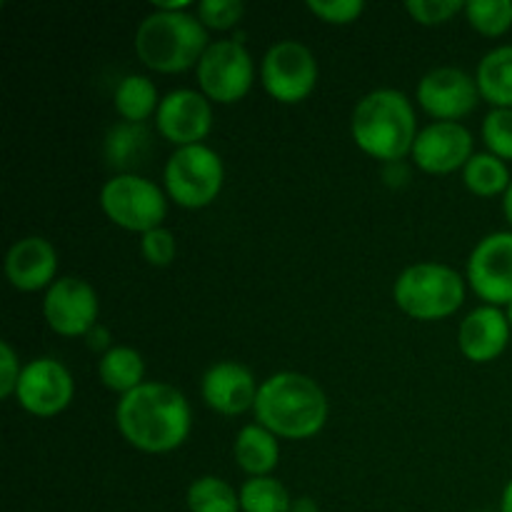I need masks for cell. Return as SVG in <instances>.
<instances>
[{
    "label": "cell",
    "mask_w": 512,
    "mask_h": 512,
    "mask_svg": "<svg viewBox=\"0 0 512 512\" xmlns=\"http://www.w3.org/2000/svg\"><path fill=\"white\" fill-rule=\"evenodd\" d=\"M100 208L113 225L145 235L148 230L163 228L168 195L143 175L118 173L100 188Z\"/></svg>",
    "instance_id": "7"
},
{
    "label": "cell",
    "mask_w": 512,
    "mask_h": 512,
    "mask_svg": "<svg viewBox=\"0 0 512 512\" xmlns=\"http://www.w3.org/2000/svg\"><path fill=\"white\" fill-rule=\"evenodd\" d=\"M208 45V28L188 10L153 8L135 30V55L158 73L173 75L198 68Z\"/></svg>",
    "instance_id": "4"
},
{
    "label": "cell",
    "mask_w": 512,
    "mask_h": 512,
    "mask_svg": "<svg viewBox=\"0 0 512 512\" xmlns=\"http://www.w3.org/2000/svg\"><path fill=\"white\" fill-rule=\"evenodd\" d=\"M150 150V133L145 123H118L105 138V155L115 168H133L143 163Z\"/></svg>",
    "instance_id": "24"
},
{
    "label": "cell",
    "mask_w": 512,
    "mask_h": 512,
    "mask_svg": "<svg viewBox=\"0 0 512 512\" xmlns=\"http://www.w3.org/2000/svg\"><path fill=\"white\" fill-rule=\"evenodd\" d=\"M115 425L125 443L135 450L163 455L173 453L188 440L193 410L175 385L143 383L118 400Z\"/></svg>",
    "instance_id": "1"
},
{
    "label": "cell",
    "mask_w": 512,
    "mask_h": 512,
    "mask_svg": "<svg viewBox=\"0 0 512 512\" xmlns=\"http://www.w3.org/2000/svg\"><path fill=\"white\" fill-rule=\"evenodd\" d=\"M195 15L208 30H230L243 20L245 5L240 0H200Z\"/></svg>",
    "instance_id": "29"
},
{
    "label": "cell",
    "mask_w": 512,
    "mask_h": 512,
    "mask_svg": "<svg viewBox=\"0 0 512 512\" xmlns=\"http://www.w3.org/2000/svg\"><path fill=\"white\" fill-rule=\"evenodd\" d=\"M155 128L175 148L200 145L213 128V105L200 90H170L160 100L155 113Z\"/></svg>",
    "instance_id": "14"
},
{
    "label": "cell",
    "mask_w": 512,
    "mask_h": 512,
    "mask_svg": "<svg viewBox=\"0 0 512 512\" xmlns=\"http://www.w3.org/2000/svg\"><path fill=\"white\" fill-rule=\"evenodd\" d=\"M158 85L148 78V75L130 73L118 83L113 95L115 113L125 120V123H145L150 115L158 113L160 108Z\"/></svg>",
    "instance_id": "22"
},
{
    "label": "cell",
    "mask_w": 512,
    "mask_h": 512,
    "mask_svg": "<svg viewBox=\"0 0 512 512\" xmlns=\"http://www.w3.org/2000/svg\"><path fill=\"white\" fill-rule=\"evenodd\" d=\"M240 493V510L243 512H290L293 498L288 488L273 475L265 478H248Z\"/></svg>",
    "instance_id": "26"
},
{
    "label": "cell",
    "mask_w": 512,
    "mask_h": 512,
    "mask_svg": "<svg viewBox=\"0 0 512 512\" xmlns=\"http://www.w3.org/2000/svg\"><path fill=\"white\" fill-rule=\"evenodd\" d=\"M473 155V133L463 123L435 120L420 128L410 158L423 173L448 175L463 170Z\"/></svg>",
    "instance_id": "15"
},
{
    "label": "cell",
    "mask_w": 512,
    "mask_h": 512,
    "mask_svg": "<svg viewBox=\"0 0 512 512\" xmlns=\"http://www.w3.org/2000/svg\"><path fill=\"white\" fill-rule=\"evenodd\" d=\"M225 183V165L220 155L205 143L175 148L163 170L165 195L188 210L215 203Z\"/></svg>",
    "instance_id": "6"
},
{
    "label": "cell",
    "mask_w": 512,
    "mask_h": 512,
    "mask_svg": "<svg viewBox=\"0 0 512 512\" xmlns=\"http://www.w3.org/2000/svg\"><path fill=\"white\" fill-rule=\"evenodd\" d=\"M483 143L488 153L512 160V108H493L485 115Z\"/></svg>",
    "instance_id": "28"
},
{
    "label": "cell",
    "mask_w": 512,
    "mask_h": 512,
    "mask_svg": "<svg viewBox=\"0 0 512 512\" xmlns=\"http://www.w3.org/2000/svg\"><path fill=\"white\" fill-rule=\"evenodd\" d=\"M475 512H490V510H475Z\"/></svg>",
    "instance_id": "40"
},
{
    "label": "cell",
    "mask_w": 512,
    "mask_h": 512,
    "mask_svg": "<svg viewBox=\"0 0 512 512\" xmlns=\"http://www.w3.org/2000/svg\"><path fill=\"white\" fill-rule=\"evenodd\" d=\"M328 395L310 375L283 370L260 383L255 420L283 440H308L328 423Z\"/></svg>",
    "instance_id": "2"
},
{
    "label": "cell",
    "mask_w": 512,
    "mask_h": 512,
    "mask_svg": "<svg viewBox=\"0 0 512 512\" xmlns=\"http://www.w3.org/2000/svg\"><path fill=\"white\" fill-rule=\"evenodd\" d=\"M75 383L70 370L55 358H35L23 365L15 400L35 418H55L70 405Z\"/></svg>",
    "instance_id": "13"
},
{
    "label": "cell",
    "mask_w": 512,
    "mask_h": 512,
    "mask_svg": "<svg viewBox=\"0 0 512 512\" xmlns=\"http://www.w3.org/2000/svg\"><path fill=\"white\" fill-rule=\"evenodd\" d=\"M503 213H505V220H508V225L512 230V183H510L508 193L503 195Z\"/></svg>",
    "instance_id": "38"
},
{
    "label": "cell",
    "mask_w": 512,
    "mask_h": 512,
    "mask_svg": "<svg viewBox=\"0 0 512 512\" xmlns=\"http://www.w3.org/2000/svg\"><path fill=\"white\" fill-rule=\"evenodd\" d=\"M140 253L153 268H168L178 255V240H175L173 230L155 228L140 235Z\"/></svg>",
    "instance_id": "30"
},
{
    "label": "cell",
    "mask_w": 512,
    "mask_h": 512,
    "mask_svg": "<svg viewBox=\"0 0 512 512\" xmlns=\"http://www.w3.org/2000/svg\"><path fill=\"white\" fill-rule=\"evenodd\" d=\"M465 280L485 305L512 303V230H498L480 240L468 258Z\"/></svg>",
    "instance_id": "11"
},
{
    "label": "cell",
    "mask_w": 512,
    "mask_h": 512,
    "mask_svg": "<svg viewBox=\"0 0 512 512\" xmlns=\"http://www.w3.org/2000/svg\"><path fill=\"white\" fill-rule=\"evenodd\" d=\"M510 323L503 308L478 305L463 318L458 330V348L473 363H493L510 343Z\"/></svg>",
    "instance_id": "18"
},
{
    "label": "cell",
    "mask_w": 512,
    "mask_h": 512,
    "mask_svg": "<svg viewBox=\"0 0 512 512\" xmlns=\"http://www.w3.org/2000/svg\"><path fill=\"white\" fill-rule=\"evenodd\" d=\"M308 10L328 25H350L365 13L360 0H310Z\"/></svg>",
    "instance_id": "32"
},
{
    "label": "cell",
    "mask_w": 512,
    "mask_h": 512,
    "mask_svg": "<svg viewBox=\"0 0 512 512\" xmlns=\"http://www.w3.org/2000/svg\"><path fill=\"white\" fill-rule=\"evenodd\" d=\"M463 183L478 198H495L508 193L512 178L505 160L493 153H475L463 168Z\"/></svg>",
    "instance_id": "23"
},
{
    "label": "cell",
    "mask_w": 512,
    "mask_h": 512,
    "mask_svg": "<svg viewBox=\"0 0 512 512\" xmlns=\"http://www.w3.org/2000/svg\"><path fill=\"white\" fill-rule=\"evenodd\" d=\"M505 315H508V323H510V328H512V303L508 305V308H505Z\"/></svg>",
    "instance_id": "39"
},
{
    "label": "cell",
    "mask_w": 512,
    "mask_h": 512,
    "mask_svg": "<svg viewBox=\"0 0 512 512\" xmlns=\"http://www.w3.org/2000/svg\"><path fill=\"white\" fill-rule=\"evenodd\" d=\"M415 98L420 108L438 123H458L478 108L480 88L475 75L453 65H443L420 78Z\"/></svg>",
    "instance_id": "12"
},
{
    "label": "cell",
    "mask_w": 512,
    "mask_h": 512,
    "mask_svg": "<svg viewBox=\"0 0 512 512\" xmlns=\"http://www.w3.org/2000/svg\"><path fill=\"white\" fill-rule=\"evenodd\" d=\"M100 300L93 285L75 275L55 280L43 298V318L55 335L85 338L98 325Z\"/></svg>",
    "instance_id": "10"
},
{
    "label": "cell",
    "mask_w": 512,
    "mask_h": 512,
    "mask_svg": "<svg viewBox=\"0 0 512 512\" xmlns=\"http://www.w3.org/2000/svg\"><path fill=\"white\" fill-rule=\"evenodd\" d=\"M418 133L413 103L395 88H378L363 95L350 115L355 145L383 165L398 163L413 153Z\"/></svg>",
    "instance_id": "3"
},
{
    "label": "cell",
    "mask_w": 512,
    "mask_h": 512,
    "mask_svg": "<svg viewBox=\"0 0 512 512\" xmlns=\"http://www.w3.org/2000/svg\"><path fill=\"white\" fill-rule=\"evenodd\" d=\"M260 83L265 93L283 105H298L318 85V60L300 40H278L260 63Z\"/></svg>",
    "instance_id": "9"
},
{
    "label": "cell",
    "mask_w": 512,
    "mask_h": 512,
    "mask_svg": "<svg viewBox=\"0 0 512 512\" xmlns=\"http://www.w3.org/2000/svg\"><path fill=\"white\" fill-rule=\"evenodd\" d=\"M20 373H23V368H20L18 353H15L8 340H3L0 343V398H15Z\"/></svg>",
    "instance_id": "33"
},
{
    "label": "cell",
    "mask_w": 512,
    "mask_h": 512,
    "mask_svg": "<svg viewBox=\"0 0 512 512\" xmlns=\"http://www.w3.org/2000/svg\"><path fill=\"white\" fill-rule=\"evenodd\" d=\"M383 178H385V183L390 185V188H400V185H408V180H410L408 165H405L403 160H398V163H385L383 165Z\"/></svg>",
    "instance_id": "34"
},
{
    "label": "cell",
    "mask_w": 512,
    "mask_h": 512,
    "mask_svg": "<svg viewBox=\"0 0 512 512\" xmlns=\"http://www.w3.org/2000/svg\"><path fill=\"white\" fill-rule=\"evenodd\" d=\"M290 512H318V505H315L313 498H298L293 500V510Z\"/></svg>",
    "instance_id": "36"
},
{
    "label": "cell",
    "mask_w": 512,
    "mask_h": 512,
    "mask_svg": "<svg viewBox=\"0 0 512 512\" xmlns=\"http://www.w3.org/2000/svg\"><path fill=\"white\" fill-rule=\"evenodd\" d=\"M278 440V435H273L260 423L245 425V428H240V433L235 435V465H238L248 478H265V475L273 473L280 463Z\"/></svg>",
    "instance_id": "19"
},
{
    "label": "cell",
    "mask_w": 512,
    "mask_h": 512,
    "mask_svg": "<svg viewBox=\"0 0 512 512\" xmlns=\"http://www.w3.org/2000/svg\"><path fill=\"white\" fill-rule=\"evenodd\" d=\"M5 275L20 293L48 290L58 280V250L40 235L15 240L5 255Z\"/></svg>",
    "instance_id": "17"
},
{
    "label": "cell",
    "mask_w": 512,
    "mask_h": 512,
    "mask_svg": "<svg viewBox=\"0 0 512 512\" xmlns=\"http://www.w3.org/2000/svg\"><path fill=\"white\" fill-rule=\"evenodd\" d=\"M480 98L493 108H512V45H498L483 55L475 70Z\"/></svg>",
    "instance_id": "20"
},
{
    "label": "cell",
    "mask_w": 512,
    "mask_h": 512,
    "mask_svg": "<svg viewBox=\"0 0 512 512\" xmlns=\"http://www.w3.org/2000/svg\"><path fill=\"white\" fill-rule=\"evenodd\" d=\"M195 75H198L200 93L210 103L233 105L243 100L253 88V55L238 38L213 40L200 58Z\"/></svg>",
    "instance_id": "8"
},
{
    "label": "cell",
    "mask_w": 512,
    "mask_h": 512,
    "mask_svg": "<svg viewBox=\"0 0 512 512\" xmlns=\"http://www.w3.org/2000/svg\"><path fill=\"white\" fill-rule=\"evenodd\" d=\"M85 340H88V348L95 350V353H108L110 348H113V335H110V330L105 328V325H95L93 330H90L88 335H85Z\"/></svg>",
    "instance_id": "35"
},
{
    "label": "cell",
    "mask_w": 512,
    "mask_h": 512,
    "mask_svg": "<svg viewBox=\"0 0 512 512\" xmlns=\"http://www.w3.org/2000/svg\"><path fill=\"white\" fill-rule=\"evenodd\" d=\"M190 512H243L240 493L218 475H200L190 483L185 495Z\"/></svg>",
    "instance_id": "25"
},
{
    "label": "cell",
    "mask_w": 512,
    "mask_h": 512,
    "mask_svg": "<svg viewBox=\"0 0 512 512\" xmlns=\"http://www.w3.org/2000/svg\"><path fill=\"white\" fill-rule=\"evenodd\" d=\"M500 512H512V480H508L503 490V498H500Z\"/></svg>",
    "instance_id": "37"
},
{
    "label": "cell",
    "mask_w": 512,
    "mask_h": 512,
    "mask_svg": "<svg viewBox=\"0 0 512 512\" xmlns=\"http://www.w3.org/2000/svg\"><path fill=\"white\" fill-rule=\"evenodd\" d=\"M393 300L413 320L450 318L465 303V278L450 265L415 263L395 278Z\"/></svg>",
    "instance_id": "5"
},
{
    "label": "cell",
    "mask_w": 512,
    "mask_h": 512,
    "mask_svg": "<svg viewBox=\"0 0 512 512\" xmlns=\"http://www.w3.org/2000/svg\"><path fill=\"white\" fill-rule=\"evenodd\" d=\"M405 10L420 25H443L453 20L460 10H465V3L460 0H410L405 3Z\"/></svg>",
    "instance_id": "31"
},
{
    "label": "cell",
    "mask_w": 512,
    "mask_h": 512,
    "mask_svg": "<svg viewBox=\"0 0 512 512\" xmlns=\"http://www.w3.org/2000/svg\"><path fill=\"white\" fill-rule=\"evenodd\" d=\"M98 375L105 388L123 398L145 383V360L130 345H113L108 353L100 355Z\"/></svg>",
    "instance_id": "21"
},
{
    "label": "cell",
    "mask_w": 512,
    "mask_h": 512,
    "mask_svg": "<svg viewBox=\"0 0 512 512\" xmlns=\"http://www.w3.org/2000/svg\"><path fill=\"white\" fill-rule=\"evenodd\" d=\"M258 380L245 365L235 360H220L205 370L200 380V395L205 405L220 415H243L255 408L258 398Z\"/></svg>",
    "instance_id": "16"
},
{
    "label": "cell",
    "mask_w": 512,
    "mask_h": 512,
    "mask_svg": "<svg viewBox=\"0 0 512 512\" xmlns=\"http://www.w3.org/2000/svg\"><path fill=\"white\" fill-rule=\"evenodd\" d=\"M465 18L485 38H500L512 28V0H470Z\"/></svg>",
    "instance_id": "27"
}]
</instances>
